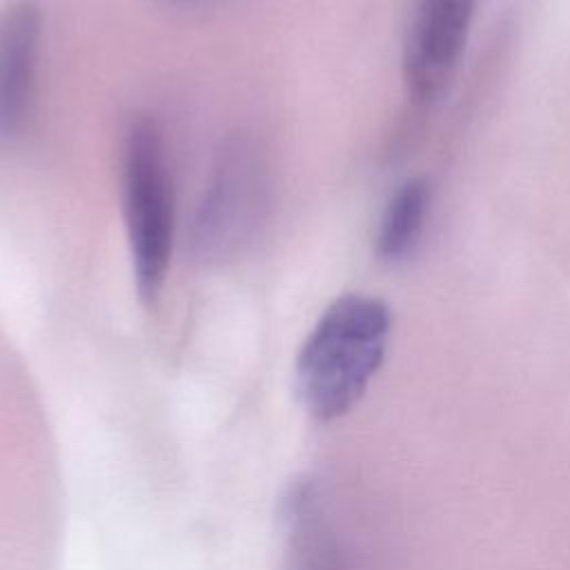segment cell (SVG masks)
<instances>
[{"instance_id":"obj_1","label":"cell","mask_w":570,"mask_h":570,"mask_svg":"<svg viewBox=\"0 0 570 570\" xmlns=\"http://www.w3.org/2000/svg\"><path fill=\"white\" fill-rule=\"evenodd\" d=\"M392 332L390 307L370 294L334 298L303 341L294 363V387L318 421L347 414L379 372Z\"/></svg>"},{"instance_id":"obj_2","label":"cell","mask_w":570,"mask_h":570,"mask_svg":"<svg viewBox=\"0 0 570 570\" xmlns=\"http://www.w3.org/2000/svg\"><path fill=\"white\" fill-rule=\"evenodd\" d=\"M122 218L138 298L145 305H154L167 281L176 232L167 142L154 116L134 118L125 134Z\"/></svg>"},{"instance_id":"obj_3","label":"cell","mask_w":570,"mask_h":570,"mask_svg":"<svg viewBox=\"0 0 570 570\" xmlns=\"http://www.w3.org/2000/svg\"><path fill=\"white\" fill-rule=\"evenodd\" d=\"M272 200V169L261 145L240 134L227 138L194 216V256L203 263H227L240 256L265 227Z\"/></svg>"},{"instance_id":"obj_4","label":"cell","mask_w":570,"mask_h":570,"mask_svg":"<svg viewBox=\"0 0 570 570\" xmlns=\"http://www.w3.org/2000/svg\"><path fill=\"white\" fill-rule=\"evenodd\" d=\"M278 517L281 570H363L354 541L316 479L292 481Z\"/></svg>"},{"instance_id":"obj_5","label":"cell","mask_w":570,"mask_h":570,"mask_svg":"<svg viewBox=\"0 0 570 570\" xmlns=\"http://www.w3.org/2000/svg\"><path fill=\"white\" fill-rule=\"evenodd\" d=\"M479 0H416L403 49V73L414 100L432 102L465 49Z\"/></svg>"},{"instance_id":"obj_6","label":"cell","mask_w":570,"mask_h":570,"mask_svg":"<svg viewBox=\"0 0 570 570\" xmlns=\"http://www.w3.org/2000/svg\"><path fill=\"white\" fill-rule=\"evenodd\" d=\"M42 45V13L18 0L0 16V147H11L29 127Z\"/></svg>"},{"instance_id":"obj_7","label":"cell","mask_w":570,"mask_h":570,"mask_svg":"<svg viewBox=\"0 0 570 570\" xmlns=\"http://www.w3.org/2000/svg\"><path fill=\"white\" fill-rule=\"evenodd\" d=\"M430 203L432 189L421 176L407 178L394 189L383 207L374 238V249L381 261L399 263L414 254L425 229Z\"/></svg>"},{"instance_id":"obj_8","label":"cell","mask_w":570,"mask_h":570,"mask_svg":"<svg viewBox=\"0 0 570 570\" xmlns=\"http://www.w3.org/2000/svg\"><path fill=\"white\" fill-rule=\"evenodd\" d=\"M171 2L180 7H200V4H207L209 0H171Z\"/></svg>"}]
</instances>
